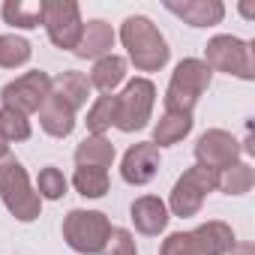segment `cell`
<instances>
[{"mask_svg": "<svg viewBox=\"0 0 255 255\" xmlns=\"http://www.w3.org/2000/svg\"><path fill=\"white\" fill-rule=\"evenodd\" d=\"M99 255H138V249H135V240L126 228H111Z\"/></svg>", "mask_w": 255, "mask_h": 255, "instance_id": "83f0119b", "label": "cell"}, {"mask_svg": "<svg viewBox=\"0 0 255 255\" xmlns=\"http://www.w3.org/2000/svg\"><path fill=\"white\" fill-rule=\"evenodd\" d=\"M252 183H255V171L246 162H234L231 168L219 171V186L216 189H222L225 195H246L252 189Z\"/></svg>", "mask_w": 255, "mask_h": 255, "instance_id": "603a6c76", "label": "cell"}, {"mask_svg": "<svg viewBox=\"0 0 255 255\" xmlns=\"http://www.w3.org/2000/svg\"><path fill=\"white\" fill-rule=\"evenodd\" d=\"M192 129V114H168L156 123V129H153V144L156 147H168V144H177L189 135Z\"/></svg>", "mask_w": 255, "mask_h": 255, "instance_id": "d6986e66", "label": "cell"}, {"mask_svg": "<svg viewBox=\"0 0 255 255\" xmlns=\"http://www.w3.org/2000/svg\"><path fill=\"white\" fill-rule=\"evenodd\" d=\"M3 21L21 30H33L42 24V3H24V0H9L3 3Z\"/></svg>", "mask_w": 255, "mask_h": 255, "instance_id": "44dd1931", "label": "cell"}, {"mask_svg": "<svg viewBox=\"0 0 255 255\" xmlns=\"http://www.w3.org/2000/svg\"><path fill=\"white\" fill-rule=\"evenodd\" d=\"M168 12L183 18L189 27H213L225 18V6L219 0H186V3H165Z\"/></svg>", "mask_w": 255, "mask_h": 255, "instance_id": "7c38bea8", "label": "cell"}, {"mask_svg": "<svg viewBox=\"0 0 255 255\" xmlns=\"http://www.w3.org/2000/svg\"><path fill=\"white\" fill-rule=\"evenodd\" d=\"M75 162L78 165H93V168H108L114 162V144L105 141L102 135H90L75 147Z\"/></svg>", "mask_w": 255, "mask_h": 255, "instance_id": "ffe728a7", "label": "cell"}, {"mask_svg": "<svg viewBox=\"0 0 255 255\" xmlns=\"http://www.w3.org/2000/svg\"><path fill=\"white\" fill-rule=\"evenodd\" d=\"M111 45H114V30H111V24H105L102 18H96V21H87L84 24V30H81V39H78V45H75V54L78 57H105V54H111Z\"/></svg>", "mask_w": 255, "mask_h": 255, "instance_id": "4fadbf2b", "label": "cell"}, {"mask_svg": "<svg viewBox=\"0 0 255 255\" xmlns=\"http://www.w3.org/2000/svg\"><path fill=\"white\" fill-rule=\"evenodd\" d=\"M51 96L54 99H60L63 105H69L72 111H78V108H84L87 105V96H90V81H87V75H81V72H63V75H57L54 81H51Z\"/></svg>", "mask_w": 255, "mask_h": 255, "instance_id": "9a60e30c", "label": "cell"}, {"mask_svg": "<svg viewBox=\"0 0 255 255\" xmlns=\"http://www.w3.org/2000/svg\"><path fill=\"white\" fill-rule=\"evenodd\" d=\"M237 9H240V15H243V18H252V15H255V6H252V3H240Z\"/></svg>", "mask_w": 255, "mask_h": 255, "instance_id": "4dcf8cb0", "label": "cell"}, {"mask_svg": "<svg viewBox=\"0 0 255 255\" xmlns=\"http://www.w3.org/2000/svg\"><path fill=\"white\" fill-rule=\"evenodd\" d=\"M204 63L210 69L237 75L243 81H249L255 75L252 45L243 42V39H237V36H216V39H210L207 42V51H204Z\"/></svg>", "mask_w": 255, "mask_h": 255, "instance_id": "8992f818", "label": "cell"}, {"mask_svg": "<svg viewBox=\"0 0 255 255\" xmlns=\"http://www.w3.org/2000/svg\"><path fill=\"white\" fill-rule=\"evenodd\" d=\"M132 222L141 234H159L165 225H168V207L165 201H159L156 195H141L135 204H132Z\"/></svg>", "mask_w": 255, "mask_h": 255, "instance_id": "5bb4252c", "label": "cell"}, {"mask_svg": "<svg viewBox=\"0 0 255 255\" xmlns=\"http://www.w3.org/2000/svg\"><path fill=\"white\" fill-rule=\"evenodd\" d=\"M36 195L39 198H48V201L63 198L66 195V177H63V171L54 168V165L42 168L39 171V180H36Z\"/></svg>", "mask_w": 255, "mask_h": 255, "instance_id": "4316f807", "label": "cell"}, {"mask_svg": "<svg viewBox=\"0 0 255 255\" xmlns=\"http://www.w3.org/2000/svg\"><path fill=\"white\" fill-rule=\"evenodd\" d=\"M210 75H213V69L204 60H198V57L180 60L171 75L168 93H165V111L168 114H192L198 96L210 87Z\"/></svg>", "mask_w": 255, "mask_h": 255, "instance_id": "7a4b0ae2", "label": "cell"}, {"mask_svg": "<svg viewBox=\"0 0 255 255\" xmlns=\"http://www.w3.org/2000/svg\"><path fill=\"white\" fill-rule=\"evenodd\" d=\"M75 189L84 198H102L108 192V168H93V165H78L72 177Z\"/></svg>", "mask_w": 255, "mask_h": 255, "instance_id": "7402d4cb", "label": "cell"}, {"mask_svg": "<svg viewBox=\"0 0 255 255\" xmlns=\"http://www.w3.org/2000/svg\"><path fill=\"white\" fill-rule=\"evenodd\" d=\"M42 24H45L48 36L57 48L75 51L81 30H84L78 3H72V0H48V3H42Z\"/></svg>", "mask_w": 255, "mask_h": 255, "instance_id": "ba28073f", "label": "cell"}, {"mask_svg": "<svg viewBox=\"0 0 255 255\" xmlns=\"http://www.w3.org/2000/svg\"><path fill=\"white\" fill-rule=\"evenodd\" d=\"M195 159L198 165L210 168V171H225L240 159V144L231 132L225 129H210L198 138L195 144Z\"/></svg>", "mask_w": 255, "mask_h": 255, "instance_id": "30bf717a", "label": "cell"}, {"mask_svg": "<svg viewBox=\"0 0 255 255\" xmlns=\"http://www.w3.org/2000/svg\"><path fill=\"white\" fill-rule=\"evenodd\" d=\"M39 123H42V129L54 138H66L72 129H75V111L69 105H63L60 99L48 96L39 108Z\"/></svg>", "mask_w": 255, "mask_h": 255, "instance_id": "e0dca14e", "label": "cell"}, {"mask_svg": "<svg viewBox=\"0 0 255 255\" xmlns=\"http://www.w3.org/2000/svg\"><path fill=\"white\" fill-rule=\"evenodd\" d=\"M30 60V42L21 36H0V66L15 69Z\"/></svg>", "mask_w": 255, "mask_h": 255, "instance_id": "484cf974", "label": "cell"}, {"mask_svg": "<svg viewBox=\"0 0 255 255\" xmlns=\"http://www.w3.org/2000/svg\"><path fill=\"white\" fill-rule=\"evenodd\" d=\"M192 234V240L198 243V249H201V255H225V252H231V246L237 243L234 240V231L225 225V222H204V225H198L195 231H189Z\"/></svg>", "mask_w": 255, "mask_h": 255, "instance_id": "2e32d148", "label": "cell"}, {"mask_svg": "<svg viewBox=\"0 0 255 255\" xmlns=\"http://www.w3.org/2000/svg\"><path fill=\"white\" fill-rule=\"evenodd\" d=\"M6 156H9V141L0 135V159H6Z\"/></svg>", "mask_w": 255, "mask_h": 255, "instance_id": "1f68e13d", "label": "cell"}, {"mask_svg": "<svg viewBox=\"0 0 255 255\" xmlns=\"http://www.w3.org/2000/svg\"><path fill=\"white\" fill-rule=\"evenodd\" d=\"M0 195H3V204L15 213V219L33 222L39 216L42 198L30 186V177H27L24 165L18 159H12V156L0 159Z\"/></svg>", "mask_w": 255, "mask_h": 255, "instance_id": "3957f363", "label": "cell"}, {"mask_svg": "<svg viewBox=\"0 0 255 255\" xmlns=\"http://www.w3.org/2000/svg\"><path fill=\"white\" fill-rule=\"evenodd\" d=\"M0 135L6 141H27L30 138V123L21 111L15 108H0Z\"/></svg>", "mask_w": 255, "mask_h": 255, "instance_id": "d4e9b609", "label": "cell"}, {"mask_svg": "<svg viewBox=\"0 0 255 255\" xmlns=\"http://www.w3.org/2000/svg\"><path fill=\"white\" fill-rule=\"evenodd\" d=\"M231 255H255V249H252V243H234Z\"/></svg>", "mask_w": 255, "mask_h": 255, "instance_id": "f546056e", "label": "cell"}, {"mask_svg": "<svg viewBox=\"0 0 255 255\" xmlns=\"http://www.w3.org/2000/svg\"><path fill=\"white\" fill-rule=\"evenodd\" d=\"M156 171H159V147L156 144H132L120 162L123 180L132 183V186L150 183L156 177Z\"/></svg>", "mask_w": 255, "mask_h": 255, "instance_id": "8fae6325", "label": "cell"}, {"mask_svg": "<svg viewBox=\"0 0 255 255\" xmlns=\"http://www.w3.org/2000/svg\"><path fill=\"white\" fill-rule=\"evenodd\" d=\"M219 186V171H210L204 165H192L171 192V210L177 216H195L204 204V198Z\"/></svg>", "mask_w": 255, "mask_h": 255, "instance_id": "52a82bcc", "label": "cell"}, {"mask_svg": "<svg viewBox=\"0 0 255 255\" xmlns=\"http://www.w3.org/2000/svg\"><path fill=\"white\" fill-rule=\"evenodd\" d=\"M159 255H201V249H198V243L192 240L189 231H177L162 243Z\"/></svg>", "mask_w": 255, "mask_h": 255, "instance_id": "f1b7e54d", "label": "cell"}, {"mask_svg": "<svg viewBox=\"0 0 255 255\" xmlns=\"http://www.w3.org/2000/svg\"><path fill=\"white\" fill-rule=\"evenodd\" d=\"M120 42L129 51V60L141 72H156L168 63V42L156 30V24L144 15L126 18L120 27Z\"/></svg>", "mask_w": 255, "mask_h": 255, "instance_id": "6da1fadb", "label": "cell"}, {"mask_svg": "<svg viewBox=\"0 0 255 255\" xmlns=\"http://www.w3.org/2000/svg\"><path fill=\"white\" fill-rule=\"evenodd\" d=\"M111 231V222L99 210H72L63 219V237L66 243L81 255H96L105 246V237Z\"/></svg>", "mask_w": 255, "mask_h": 255, "instance_id": "5b68a950", "label": "cell"}, {"mask_svg": "<svg viewBox=\"0 0 255 255\" xmlns=\"http://www.w3.org/2000/svg\"><path fill=\"white\" fill-rule=\"evenodd\" d=\"M108 126H114V93H102L87 111V129L93 135H102Z\"/></svg>", "mask_w": 255, "mask_h": 255, "instance_id": "cb8c5ba5", "label": "cell"}, {"mask_svg": "<svg viewBox=\"0 0 255 255\" xmlns=\"http://www.w3.org/2000/svg\"><path fill=\"white\" fill-rule=\"evenodd\" d=\"M48 96H51V78H48L42 69L24 72L21 78L9 81V84L3 87V105H6V108H15V111H21V114L39 111Z\"/></svg>", "mask_w": 255, "mask_h": 255, "instance_id": "9c48e42d", "label": "cell"}, {"mask_svg": "<svg viewBox=\"0 0 255 255\" xmlns=\"http://www.w3.org/2000/svg\"><path fill=\"white\" fill-rule=\"evenodd\" d=\"M153 102H156V87L147 78H132L120 96H114V126L120 132L144 129L153 111Z\"/></svg>", "mask_w": 255, "mask_h": 255, "instance_id": "277c9868", "label": "cell"}, {"mask_svg": "<svg viewBox=\"0 0 255 255\" xmlns=\"http://www.w3.org/2000/svg\"><path fill=\"white\" fill-rule=\"evenodd\" d=\"M123 78H126V60L117 57V54H105V57H99L93 63L87 81H90V87H96L102 93H111Z\"/></svg>", "mask_w": 255, "mask_h": 255, "instance_id": "ac0fdd59", "label": "cell"}]
</instances>
